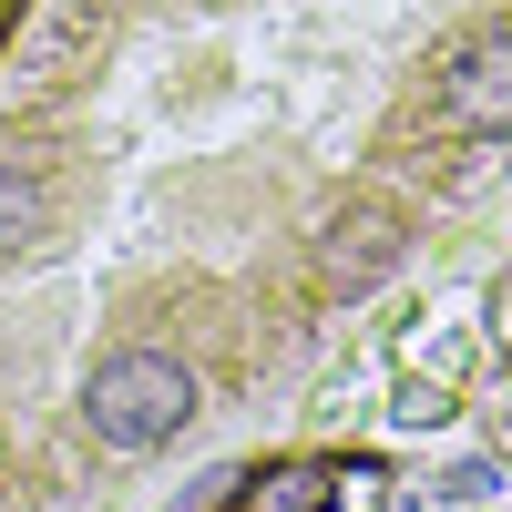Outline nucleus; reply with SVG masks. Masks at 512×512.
<instances>
[{"label": "nucleus", "instance_id": "1", "mask_svg": "<svg viewBox=\"0 0 512 512\" xmlns=\"http://www.w3.org/2000/svg\"><path fill=\"white\" fill-rule=\"evenodd\" d=\"M185 420H195V369L164 349H113L82 379V431L103 451H164Z\"/></svg>", "mask_w": 512, "mask_h": 512}, {"label": "nucleus", "instance_id": "2", "mask_svg": "<svg viewBox=\"0 0 512 512\" xmlns=\"http://www.w3.org/2000/svg\"><path fill=\"white\" fill-rule=\"evenodd\" d=\"M441 123H451V134H472V144H512V21L451 52V72H441Z\"/></svg>", "mask_w": 512, "mask_h": 512}, {"label": "nucleus", "instance_id": "3", "mask_svg": "<svg viewBox=\"0 0 512 512\" xmlns=\"http://www.w3.org/2000/svg\"><path fill=\"white\" fill-rule=\"evenodd\" d=\"M338 492H349L338 461H277V472H256L226 512H338Z\"/></svg>", "mask_w": 512, "mask_h": 512}, {"label": "nucleus", "instance_id": "4", "mask_svg": "<svg viewBox=\"0 0 512 512\" xmlns=\"http://www.w3.org/2000/svg\"><path fill=\"white\" fill-rule=\"evenodd\" d=\"M318 267H328V287H369V277H390L400 267V226L390 216H349V226H328V246H318Z\"/></svg>", "mask_w": 512, "mask_h": 512}, {"label": "nucleus", "instance_id": "5", "mask_svg": "<svg viewBox=\"0 0 512 512\" xmlns=\"http://www.w3.org/2000/svg\"><path fill=\"white\" fill-rule=\"evenodd\" d=\"M41 226H52V185H41L31 164H0V256L41 246Z\"/></svg>", "mask_w": 512, "mask_h": 512}]
</instances>
